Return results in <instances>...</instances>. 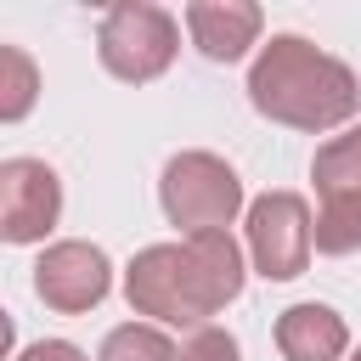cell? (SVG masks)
<instances>
[{"instance_id":"11","label":"cell","mask_w":361,"mask_h":361,"mask_svg":"<svg viewBox=\"0 0 361 361\" xmlns=\"http://www.w3.org/2000/svg\"><path fill=\"white\" fill-rule=\"evenodd\" d=\"M316 254H355L361 248V192H338L316 214Z\"/></svg>"},{"instance_id":"5","label":"cell","mask_w":361,"mask_h":361,"mask_svg":"<svg viewBox=\"0 0 361 361\" xmlns=\"http://www.w3.org/2000/svg\"><path fill=\"white\" fill-rule=\"evenodd\" d=\"M316 220L305 209L299 192H265L248 203V254H254V271L265 282H293L305 265H310V237Z\"/></svg>"},{"instance_id":"10","label":"cell","mask_w":361,"mask_h":361,"mask_svg":"<svg viewBox=\"0 0 361 361\" xmlns=\"http://www.w3.org/2000/svg\"><path fill=\"white\" fill-rule=\"evenodd\" d=\"M310 175H316V192H322V197L361 192V124H355V130H344V135H333V141L316 152Z\"/></svg>"},{"instance_id":"6","label":"cell","mask_w":361,"mask_h":361,"mask_svg":"<svg viewBox=\"0 0 361 361\" xmlns=\"http://www.w3.org/2000/svg\"><path fill=\"white\" fill-rule=\"evenodd\" d=\"M62 220V180L45 158H6L0 164V237L39 243Z\"/></svg>"},{"instance_id":"16","label":"cell","mask_w":361,"mask_h":361,"mask_svg":"<svg viewBox=\"0 0 361 361\" xmlns=\"http://www.w3.org/2000/svg\"><path fill=\"white\" fill-rule=\"evenodd\" d=\"M350 361H361V350H355V355H350Z\"/></svg>"},{"instance_id":"1","label":"cell","mask_w":361,"mask_h":361,"mask_svg":"<svg viewBox=\"0 0 361 361\" xmlns=\"http://www.w3.org/2000/svg\"><path fill=\"white\" fill-rule=\"evenodd\" d=\"M124 293L135 316L169 327H203L243 293V248L231 231H197L186 243H152L130 259Z\"/></svg>"},{"instance_id":"8","label":"cell","mask_w":361,"mask_h":361,"mask_svg":"<svg viewBox=\"0 0 361 361\" xmlns=\"http://www.w3.org/2000/svg\"><path fill=\"white\" fill-rule=\"evenodd\" d=\"M186 28H192V45L209 56V62H237L248 45H259V6L254 0H192L186 6Z\"/></svg>"},{"instance_id":"2","label":"cell","mask_w":361,"mask_h":361,"mask_svg":"<svg viewBox=\"0 0 361 361\" xmlns=\"http://www.w3.org/2000/svg\"><path fill=\"white\" fill-rule=\"evenodd\" d=\"M248 102L259 118L288 130H333L361 107L355 73L299 34H271L248 68Z\"/></svg>"},{"instance_id":"13","label":"cell","mask_w":361,"mask_h":361,"mask_svg":"<svg viewBox=\"0 0 361 361\" xmlns=\"http://www.w3.org/2000/svg\"><path fill=\"white\" fill-rule=\"evenodd\" d=\"M0 68H6V85H0V118L17 124L28 107H34V90H39V73L28 62L23 45H0Z\"/></svg>"},{"instance_id":"15","label":"cell","mask_w":361,"mask_h":361,"mask_svg":"<svg viewBox=\"0 0 361 361\" xmlns=\"http://www.w3.org/2000/svg\"><path fill=\"white\" fill-rule=\"evenodd\" d=\"M17 361H85V350L68 344V338H39V344L17 350Z\"/></svg>"},{"instance_id":"14","label":"cell","mask_w":361,"mask_h":361,"mask_svg":"<svg viewBox=\"0 0 361 361\" xmlns=\"http://www.w3.org/2000/svg\"><path fill=\"white\" fill-rule=\"evenodd\" d=\"M180 361H243V350H237V338L226 327H197L180 344Z\"/></svg>"},{"instance_id":"9","label":"cell","mask_w":361,"mask_h":361,"mask_svg":"<svg viewBox=\"0 0 361 361\" xmlns=\"http://www.w3.org/2000/svg\"><path fill=\"white\" fill-rule=\"evenodd\" d=\"M276 350L288 361H338L350 350V327L333 305H288L276 316Z\"/></svg>"},{"instance_id":"7","label":"cell","mask_w":361,"mask_h":361,"mask_svg":"<svg viewBox=\"0 0 361 361\" xmlns=\"http://www.w3.org/2000/svg\"><path fill=\"white\" fill-rule=\"evenodd\" d=\"M107 288H113L107 254H102L96 243H79V237L51 243V248L39 254V265H34V293H39L51 310H62V316L96 310V305L107 299Z\"/></svg>"},{"instance_id":"3","label":"cell","mask_w":361,"mask_h":361,"mask_svg":"<svg viewBox=\"0 0 361 361\" xmlns=\"http://www.w3.org/2000/svg\"><path fill=\"white\" fill-rule=\"evenodd\" d=\"M158 203L169 214V226H180L186 237L197 231H226L243 209V180L226 158L214 152H175L164 164L158 180Z\"/></svg>"},{"instance_id":"4","label":"cell","mask_w":361,"mask_h":361,"mask_svg":"<svg viewBox=\"0 0 361 361\" xmlns=\"http://www.w3.org/2000/svg\"><path fill=\"white\" fill-rule=\"evenodd\" d=\"M175 51H180V28H175V17H169L164 6H152V0H118V6H107L102 28H96V56H102V68H107L113 79H124V85L158 79V73L175 62Z\"/></svg>"},{"instance_id":"12","label":"cell","mask_w":361,"mask_h":361,"mask_svg":"<svg viewBox=\"0 0 361 361\" xmlns=\"http://www.w3.org/2000/svg\"><path fill=\"white\" fill-rule=\"evenodd\" d=\"M96 361H180V350L164 338V327H147V322H124L102 338V355Z\"/></svg>"}]
</instances>
